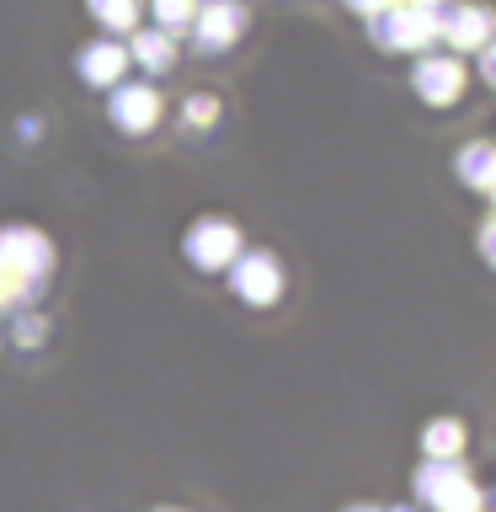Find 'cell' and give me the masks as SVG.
<instances>
[{
  "label": "cell",
  "mask_w": 496,
  "mask_h": 512,
  "mask_svg": "<svg viewBox=\"0 0 496 512\" xmlns=\"http://www.w3.org/2000/svg\"><path fill=\"white\" fill-rule=\"evenodd\" d=\"M54 267V251L38 230H0V310L27 304Z\"/></svg>",
  "instance_id": "6da1fadb"
},
{
  "label": "cell",
  "mask_w": 496,
  "mask_h": 512,
  "mask_svg": "<svg viewBox=\"0 0 496 512\" xmlns=\"http://www.w3.org/2000/svg\"><path fill=\"white\" fill-rule=\"evenodd\" d=\"M416 496H422L427 507H438V512H480V491H475V480L459 470L454 459H432L416 470Z\"/></svg>",
  "instance_id": "7a4b0ae2"
},
{
  "label": "cell",
  "mask_w": 496,
  "mask_h": 512,
  "mask_svg": "<svg viewBox=\"0 0 496 512\" xmlns=\"http://www.w3.org/2000/svg\"><path fill=\"white\" fill-rule=\"evenodd\" d=\"M368 32H374L379 48H427L438 38V22H432V6H384L368 16Z\"/></svg>",
  "instance_id": "3957f363"
},
{
  "label": "cell",
  "mask_w": 496,
  "mask_h": 512,
  "mask_svg": "<svg viewBox=\"0 0 496 512\" xmlns=\"http://www.w3.org/2000/svg\"><path fill=\"white\" fill-rule=\"evenodd\" d=\"M182 251H187V262L198 267V272H219V267H230L235 256H240V230H235L230 219H198L187 230Z\"/></svg>",
  "instance_id": "277c9868"
},
{
  "label": "cell",
  "mask_w": 496,
  "mask_h": 512,
  "mask_svg": "<svg viewBox=\"0 0 496 512\" xmlns=\"http://www.w3.org/2000/svg\"><path fill=\"white\" fill-rule=\"evenodd\" d=\"M432 22H438V32L448 43H454V54H470V48L480 54L496 32L486 6H454V0H438V6H432Z\"/></svg>",
  "instance_id": "5b68a950"
},
{
  "label": "cell",
  "mask_w": 496,
  "mask_h": 512,
  "mask_svg": "<svg viewBox=\"0 0 496 512\" xmlns=\"http://www.w3.org/2000/svg\"><path fill=\"white\" fill-rule=\"evenodd\" d=\"M235 294L246 304H272L283 294V267L267 251H246L235 256Z\"/></svg>",
  "instance_id": "8992f818"
},
{
  "label": "cell",
  "mask_w": 496,
  "mask_h": 512,
  "mask_svg": "<svg viewBox=\"0 0 496 512\" xmlns=\"http://www.w3.org/2000/svg\"><path fill=\"white\" fill-rule=\"evenodd\" d=\"M416 96H422L427 107H448V102H459L464 96V64L459 59H422L416 64Z\"/></svg>",
  "instance_id": "52a82bcc"
},
{
  "label": "cell",
  "mask_w": 496,
  "mask_h": 512,
  "mask_svg": "<svg viewBox=\"0 0 496 512\" xmlns=\"http://www.w3.org/2000/svg\"><path fill=\"white\" fill-rule=\"evenodd\" d=\"M192 22H198V48L203 54H224V48L240 38V27H246V11H240L235 0H208Z\"/></svg>",
  "instance_id": "ba28073f"
},
{
  "label": "cell",
  "mask_w": 496,
  "mask_h": 512,
  "mask_svg": "<svg viewBox=\"0 0 496 512\" xmlns=\"http://www.w3.org/2000/svg\"><path fill=\"white\" fill-rule=\"evenodd\" d=\"M160 118V91L155 86H118L112 91V123L123 128V134H150Z\"/></svg>",
  "instance_id": "9c48e42d"
},
{
  "label": "cell",
  "mask_w": 496,
  "mask_h": 512,
  "mask_svg": "<svg viewBox=\"0 0 496 512\" xmlns=\"http://www.w3.org/2000/svg\"><path fill=\"white\" fill-rule=\"evenodd\" d=\"M75 70L86 86H112L123 70H128V48L118 38H102V43H86L80 48V59H75Z\"/></svg>",
  "instance_id": "30bf717a"
},
{
  "label": "cell",
  "mask_w": 496,
  "mask_h": 512,
  "mask_svg": "<svg viewBox=\"0 0 496 512\" xmlns=\"http://www.w3.org/2000/svg\"><path fill=\"white\" fill-rule=\"evenodd\" d=\"M128 59H139L150 75L171 70V64H176V43H171V32H139V38H128Z\"/></svg>",
  "instance_id": "8fae6325"
},
{
  "label": "cell",
  "mask_w": 496,
  "mask_h": 512,
  "mask_svg": "<svg viewBox=\"0 0 496 512\" xmlns=\"http://www.w3.org/2000/svg\"><path fill=\"white\" fill-rule=\"evenodd\" d=\"M459 182L496 187V144H464L459 150Z\"/></svg>",
  "instance_id": "7c38bea8"
},
{
  "label": "cell",
  "mask_w": 496,
  "mask_h": 512,
  "mask_svg": "<svg viewBox=\"0 0 496 512\" xmlns=\"http://www.w3.org/2000/svg\"><path fill=\"white\" fill-rule=\"evenodd\" d=\"M459 443H464V427H459V422H448V416H443V422H432V427L422 432V448H427L432 459H454V454H459Z\"/></svg>",
  "instance_id": "4fadbf2b"
},
{
  "label": "cell",
  "mask_w": 496,
  "mask_h": 512,
  "mask_svg": "<svg viewBox=\"0 0 496 512\" xmlns=\"http://www.w3.org/2000/svg\"><path fill=\"white\" fill-rule=\"evenodd\" d=\"M86 6H91L96 22L112 27V32H128L139 22V0H86Z\"/></svg>",
  "instance_id": "5bb4252c"
},
{
  "label": "cell",
  "mask_w": 496,
  "mask_h": 512,
  "mask_svg": "<svg viewBox=\"0 0 496 512\" xmlns=\"http://www.w3.org/2000/svg\"><path fill=\"white\" fill-rule=\"evenodd\" d=\"M155 16H160L166 32H176V27H187L192 16H198V6H192V0H155Z\"/></svg>",
  "instance_id": "9a60e30c"
},
{
  "label": "cell",
  "mask_w": 496,
  "mask_h": 512,
  "mask_svg": "<svg viewBox=\"0 0 496 512\" xmlns=\"http://www.w3.org/2000/svg\"><path fill=\"white\" fill-rule=\"evenodd\" d=\"M182 118H187L192 128H208V123L219 118V102H214V96H192V102L182 107Z\"/></svg>",
  "instance_id": "2e32d148"
},
{
  "label": "cell",
  "mask_w": 496,
  "mask_h": 512,
  "mask_svg": "<svg viewBox=\"0 0 496 512\" xmlns=\"http://www.w3.org/2000/svg\"><path fill=\"white\" fill-rule=\"evenodd\" d=\"M480 75H486V80H496V32H491V43L480 48Z\"/></svg>",
  "instance_id": "e0dca14e"
},
{
  "label": "cell",
  "mask_w": 496,
  "mask_h": 512,
  "mask_svg": "<svg viewBox=\"0 0 496 512\" xmlns=\"http://www.w3.org/2000/svg\"><path fill=\"white\" fill-rule=\"evenodd\" d=\"M480 251H486V262L496 267V219L486 224V230H480Z\"/></svg>",
  "instance_id": "ac0fdd59"
},
{
  "label": "cell",
  "mask_w": 496,
  "mask_h": 512,
  "mask_svg": "<svg viewBox=\"0 0 496 512\" xmlns=\"http://www.w3.org/2000/svg\"><path fill=\"white\" fill-rule=\"evenodd\" d=\"M352 11H363V16H374V11H384V6H395V0H347Z\"/></svg>",
  "instance_id": "d6986e66"
},
{
  "label": "cell",
  "mask_w": 496,
  "mask_h": 512,
  "mask_svg": "<svg viewBox=\"0 0 496 512\" xmlns=\"http://www.w3.org/2000/svg\"><path fill=\"white\" fill-rule=\"evenodd\" d=\"M406 6H438V0H406Z\"/></svg>",
  "instance_id": "ffe728a7"
},
{
  "label": "cell",
  "mask_w": 496,
  "mask_h": 512,
  "mask_svg": "<svg viewBox=\"0 0 496 512\" xmlns=\"http://www.w3.org/2000/svg\"><path fill=\"white\" fill-rule=\"evenodd\" d=\"M347 512H384V507H347Z\"/></svg>",
  "instance_id": "44dd1931"
},
{
  "label": "cell",
  "mask_w": 496,
  "mask_h": 512,
  "mask_svg": "<svg viewBox=\"0 0 496 512\" xmlns=\"http://www.w3.org/2000/svg\"><path fill=\"white\" fill-rule=\"evenodd\" d=\"M491 198H496V187H491Z\"/></svg>",
  "instance_id": "7402d4cb"
}]
</instances>
